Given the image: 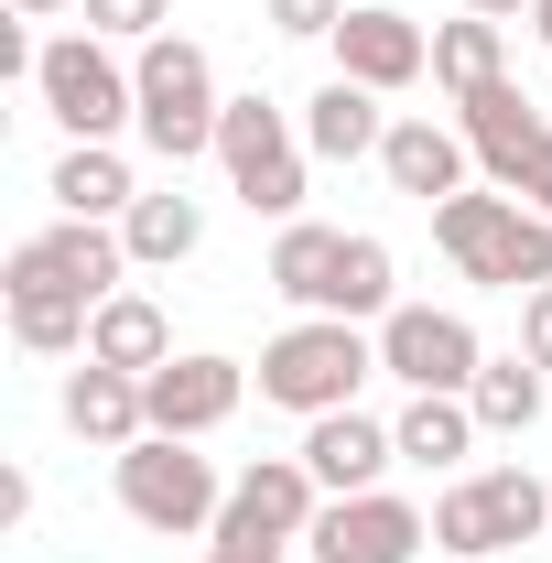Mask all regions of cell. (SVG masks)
<instances>
[{
    "label": "cell",
    "mask_w": 552,
    "mask_h": 563,
    "mask_svg": "<svg viewBox=\"0 0 552 563\" xmlns=\"http://www.w3.org/2000/svg\"><path fill=\"white\" fill-rule=\"evenodd\" d=\"M433 250L466 282H487V292H542L552 282V217L498 196V185H466V196L433 207Z\"/></svg>",
    "instance_id": "cell-1"
},
{
    "label": "cell",
    "mask_w": 552,
    "mask_h": 563,
    "mask_svg": "<svg viewBox=\"0 0 552 563\" xmlns=\"http://www.w3.org/2000/svg\"><path fill=\"white\" fill-rule=\"evenodd\" d=\"M357 379H379V336L346 325V314H292L272 347H261V401L272 412H346Z\"/></svg>",
    "instance_id": "cell-2"
},
{
    "label": "cell",
    "mask_w": 552,
    "mask_h": 563,
    "mask_svg": "<svg viewBox=\"0 0 552 563\" xmlns=\"http://www.w3.org/2000/svg\"><path fill=\"white\" fill-rule=\"evenodd\" d=\"M141 76V141L185 174L196 152H217V120H228V98H217V66H207V44H185V33H152L131 55Z\"/></svg>",
    "instance_id": "cell-3"
},
{
    "label": "cell",
    "mask_w": 552,
    "mask_h": 563,
    "mask_svg": "<svg viewBox=\"0 0 552 563\" xmlns=\"http://www.w3.org/2000/svg\"><path fill=\"white\" fill-rule=\"evenodd\" d=\"M120 509H131L152 542H207L228 488H217V466L185 444V433H141L131 455H120Z\"/></svg>",
    "instance_id": "cell-4"
},
{
    "label": "cell",
    "mask_w": 552,
    "mask_h": 563,
    "mask_svg": "<svg viewBox=\"0 0 552 563\" xmlns=\"http://www.w3.org/2000/svg\"><path fill=\"white\" fill-rule=\"evenodd\" d=\"M33 98L55 109V131H66V141L141 131V76L120 66V44H98V33H55L44 66H33Z\"/></svg>",
    "instance_id": "cell-5"
},
{
    "label": "cell",
    "mask_w": 552,
    "mask_h": 563,
    "mask_svg": "<svg viewBox=\"0 0 552 563\" xmlns=\"http://www.w3.org/2000/svg\"><path fill=\"white\" fill-rule=\"evenodd\" d=\"M217 163H228V196L250 217H303V120H281L272 98H228V120H217Z\"/></svg>",
    "instance_id": "cell-6"
},
{
    "label": "cell",
    "mask_w": 552,
    "mask_h": 563,
    "mask_svg": "<svg viewBox=\"0 0 552 563\" xmlns=\"http://www.w3.org/2000/svg\"><path fill=\"white\" fill-rule=\"evenodd\" d=\"M552 531V488L531 466H487V477H455L433 498V542L455 563H498L509 542H542Z\"/></svg>",
    "instance_id": "cell-7"
},
{
    "label": "cell",
    "mask_w": 552,
    "mask_h": 563,
    "mask_svg": "<svg viewBox=\"0 0 552 563\" xmlns=\"http://www.w3.org/2000/svg\"><path fill=\"white\" fill-rule=\"evenodd\" d=\"M0 292H76V303H109V292H131V250H120V228H98V217H55V228H33V239L0 261Z\"/></svg>",
    "instance_id": "cell-8"
},
{
    "label": "cell",
    "mask_w": 552,
    "mask_h": 563,
    "mask_svg": "<svg viewBox=\"0 0 552 563\" xmlns=\"http://www.w3.org/2000/svg\"><path fill=\"white\" fill-rule=\"evenodd\" d=\"M455 131H466V152L487 163V185H498V196H520V207L552 217V120L509 87V76L466 98V120H455Z\"/></svg>",
    "instance_id": "cell-9"
},
{
    "label": "cell",
    "mask_w": 552,
    "mask_h": 563,
    "mask_svg": "<svg viewBox=\"0 0 552 563\" xmlns=\"http://www.w3.org/2000/svg\"><path fill=\"white\" fill-rule=\"evenodd\" d=\"M314 509H325L314 466H303V455H261V466H239V477H228V509H217L207 542H239V553H292V542L314 531Z\"/></svg>",
    "instance_id": "cell-10"
},
{
    "label": "cell",
    "mask_w": 552,
    "mask_h": 563,
    "mask_svg": "<svg viewBox=\"0 0 552 563\" xmlns=\"http://www.w3.org/2000/svg\"><path fill=\"white\" fill-rule=\"evenodd\" d=\"M379 368L401 379V390H477V325L455 314V303H390L379 314Z\"/></svg>",
    "instance_id": "cell-11"
},
{
    "label": "cell",
    "mask_w": 552,
    "mask_h": 563,
    "mask_svg": "<svg viewBox=\"0 0 552 563\" xmlns=\"http://www.w3.org/2000/svg\"><path fill=\"white\" fill-rule=\"evenodd\" d=\"M303 542H314V563H412L433 542V509H412L390 488H357V498H325Z\"/></svg>",
    "instance_id": "cell-12"
},
{
    "label": "cell",
    "mask_w": 552,
    "mask_h": 563,
    "mask_svg": "<svg viewBox=\"0 0 552 563\" xmlns=\"http://www.w3.org/2000/svg\"><path fill=\"white\" fill-rule=\"evenodd\" d=\"M336 76L379 87V98H401V87L433 76V33H422L412 11H390V0H357V11L336 22Z\"/></svg>",
    "instance_id": "cell-13"
},
{
    "label": "cell",
    "mask_w": 552,
    "mask_h": 563,
    "mask_svg": "<svg viewBox=\"0 0 552 563\" xmlns=\"http://www.w3.org/2000/svg\"><path fill=\"white\" fill-rule=\"evenodd\" d=\"M141 401H152V433H217V422L250 401V368L239 357H217V347H196V357H163L152 379H141Z\"/></svg>",
    "instance_id": "cell-14"
},
{
    "label": "cell",
    "mask_w": 552,
    "mask_h": 563,
    "mask_svg": "<svg viewBox=\"0 0 552 563\" xmlns=\"http://www.w3.org/2000/svg\"><path fill=\"white\" fill-rule=\"evenodd\" d=\"M303 466H314V488H325V498H357V488H379V477L401 466V444H390V422H368L357 401H346V412H314V422H303Z\"/></svg>",
    "instance_id": "cell-15"
},
{
    "label": "cell",
    "mask_w": 552,
    "mask_h": 563,
    "mask_svg": "<svg viewBox=\"0 0 552 563\" xmlns=\"http://www.w3.org/2000/svg\"><path fill=\"white\" fill-rule=\"evenodd\" d=\"M66 433H76V444H98V455H131L141 433H152L141 379H131V368H98V357H76V368H66Z\"/></svg>",
    "instance_id": "cell-16"
},
{
    "label": "cell",
    "mask_w": 552,
    "mask_h": 563,
    "mask_svg": "<svg viewBox=\"0 0 552 563\" xmlns=\"http://www.w3.org/2000/svg\"><path fill=\"white\" fill-rule=\"evenodd\" d=\"M466 131H444V120H390L379 141V174H390V196H422V207H444V196H466Z\"/></svg>",
    "instance_id": "cell-17"
},
{
    "label": "cell",
    "mask_w": 552,
    "mask_h": 563,
    "mask_svg": "<svg viewBox=\"0 0 552 563\" xmlns=\"http://www.w3.org/2000/svg\"><path fill=\"white\" fill-rule=\"evenodd\" d=\"M390 141V109H379V87H357V76H325L314 98H303V152L314 163H357V152H379Z\"/></svg>",
    "instance_id": "cell-18"
},
{
    "label": "cell",
    "mask_w": 552,
    "mask_h": 563,
    "mask_svg": "<svg viewBox=\"0 0 552 563\" xmlns=\"http://www.w3.org/2000/svg\"><path fill=\"white\" fill-rule=\"evenodd\" d=\"M44 196H55V217H98V228H120V217L141 207L131 163H120L109 141H66V152H55V174H44Z\"/></svg>",
    "instance_id": "cell-19"
},
{
    "label": "cell",
    "mask_w": 552,
    "mask_h": 563,
    "mask_svg": "<svg viewBox=\"0 0 552 563\" xmlns=\"http://www.w3.org/2000/svg\"><path fill=\"white\" fill-rule=\"evenodd\" d=\"M87 357H98V368H131V379H152V368L174 357L163 303H152V292H109V303H98V325H87Z\"/></svg>",
    "instance_id": "cell-20"
},
{
    "label": "cell",
    "mask_w": 552,
    "mask_h": 563,
    "mask_svg": "<svg viewBox=\"0 0 552 563\" xmlns=\"http://www.w3.org/2000/svg\"><path fill=\"white\" fill-rule=\"evenodd\" d=\"M509 76V22H477V11H455V22H433V87L466 109L477 87Z\"/></svg>",
    "instance_id": "cell-21"
},
{
    "label": "cell",
    "mask_w": 552,
    "mask_h": 563,
    "mask_svg": "<svg viewBox=\"0 0 552 563\" xmlns=\"http://www.w3.org/2000/svg\"><path fill=\"white\" fill-rule=\"evenodd\" d=\"M196 239H207V207H196L185 185H163V196H141V207L120 217L131 272H174V261H196Z\"/></svg>",
    "instance_id": "cell-22"
},
{
    "label": "cell",
    "mask_w": 552,
    "mask_h": 563,
    "mask_svg": "<svg viewBox=\"0 0 552 563\" xmlns=\"http://www.w3.org/2000/svg\"><path fill=\"white\" fill-rule=\"evenodd\" d=\"M336 261H346V228L292 217V228L272 239V292H281V303H303V314H325V303H336Z\"/></svg>",
    "instance_id": "cell-23"
},
{
    "label": "cell",
    "mask_w": 552,
    "mask_h": 563,
    "mask_svg": "<svg viewBox=\"0 0 552 563\" xmlns=\"http://www.w3.org/2000/svg\"><path fill=\"white\" fill-rule=\"evenodd\" d=\"M390 444H401V466H466V444H477L466 390H412L401 422H390Z\"/></svg>",
    "instance_id": "cell-24"
},
{
    "label": "cell",
    "mask_w": 552,
    "mask_h": 563,
    "mask_svg": "<svg viewBox=\"0 0 552 563\" xmlns=\"http://www.w3.org/2000/svg\"><path fill=\"white\" fill-rule=\"evenodd\" d=\"M552 401V368H531V357H487L477 390H466V412H477V433H531Z\"/></svg>",
    "instance_id": "cell-25"
},
{
    "label": "cell",
    "mask_w": 552,
    "mask_h": 563,
    "mask_svg": "<svg viewBox=\"0 0 552 563\" xmlns=\"http://www.w3.org/2000/svg\"><path fill=\"white\" fill-rule=\"evenodd\" d=\"M401 303V261H390V239H368V228H346V261H336V303L346 325H368V314H390Z\"/></svg>",
    "instance_id": "cell-26"
},
{
    "label": "cell",
    "mask_w": 552,
    "mask_h": 563,
    "mask_svg": "<svg viewBox=\"0 0 552 563\" xmlns=\"http://www.w3.org/2000/svg\"><path fill=\"white\" fill-rule=\"evenodd\" d=\"M87 325H98V303H76V292H11V336L33 357H87Z\"/></svg>",
    "instance_id": "cell-27"
},
{
    "label": "cell",
    "mask_w": 552,
    "mask_h": 563,
    "mask_svg": "<svg viewBox=\"0 0 552 563\" xmlns=\"http://www.w3.org/2000/svg\"><path fill=\"white\" fill-rule=\"evenodd\" d=\"M76 11H87V33H98V44H152V33H174V0H76Z\"/></svg>",
    "instance_id": "cell-28"
},
{
    "label": "cell",
    "mask_w": 552,
    "mask_h": 563,
    "mask_svg": "<svg viewBox=\"0 0 552 563\" xmlns=\"http://www.w3.org/2000/svg\"><path fill=\"white\" fill-rule=\"evenodd\" d=\"M261 22H272V33H292V44H336L346 0H261Z\"/></svg>",
    "instance_id": "cell-29"
},
{
    "label": "cell",
    "mask_w": 552,
    "mask_h": 563,
    "mask_svg": "<svg viewBox=\"0 0 552 563\" xmlns=\"http://www.w3.org/2000/svg\"><path fill=\"white\" fill-rule=\"evenodd\" d=\"M520 357L552 368V282H542V292H520Z\"/></svg>",
    "instance_id": "cell-30"
},
{
    "label": "cell",
    "mask_w": 552,
    "mask_h": 563,
    "mask_svg": "<svg viewBox=\"0 0 552 563\" xmlns=\"http://www.w3.org/2000/svg\"><path fill=\"white\" fill-rule=\"evenodd\" d=\"M11 520H33V477H22V466H0V531H11Z\"/></svg>",
    "instance_id": "cell-31"
},
{
    "label": "cell",
    "mask_w": 552,
    "mask_h": 563,
    "mask_svg": "<svg viewBox=\"0 0 552 563\" xmlns=\"http://www.w3.org/2000/svg\"><path fill=\"white\" fill-rule=\"evenodd\" d=\"M477 22H531V0H466Z\"/></svg>",
    "instance_id": "cell-32"
},
{
    "label": "cell",
    "mask_w": 552,
    "mask_h": 563,
    "mask_svg": "<svg viewBox=\"0 0 552 563\" xmlns=\"http://www.w3.org/2000/svg\"><path fill=\"white\" fill-rule=\"evenodd\" d=\"M196 563H281V553H239V542H207Z\"/></svg>",
    "instance_id": "cell-33"
},
{
    "label": "cell",
    "mask_w": 552,
    "mask_h": 563,
    "mask_svg": "<svg viewBox=\"0 0 552 563\" xmlns=\"http://www.w3.org/2000/svg\"><path fill=\"white\" fill-rule=\"evenodd\" d=\"M11 11H22V22H55V11H76V0H11Z\"/></svg>",
    "instance_id": "cell-34"
},
{
    "label": "cell",
    "mask_w": 552,
    "mask_h": 563,
    "mask_svg": "<svg viewBox=\"0 0 552 563\" xmlns=\"http://www.w3.org/2000/svg\"><path fill=\"white\" fill-rule=\"evenodd\" d=\"M531 33H542V44H552V0H531Z\"/></svg>",
    "instance_id": "cell-35"
}]
</instances>
